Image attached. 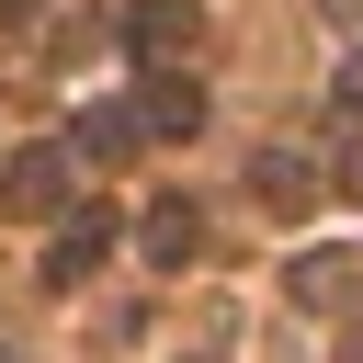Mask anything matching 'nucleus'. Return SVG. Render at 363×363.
<instances>
[{
	"label": "nucleus",
	"mask_w": 363,
	"mask_h": 363,
	"mask_svg": "<svg viewBox=\"0 0 363 363\" xmlns=\"http://www.w3.org/2000/svg\"><path fill=\"white\" fill-rule=\"evenodd\" d=\"M102 250H113V216L91 204V216H68V227H57V250H45V284H79Z\"/></svg>",
	"instance_id": "1"
},
{
	"label": "nucleus",
	"mask_w": 363,
	"mask_h": 363,
	"mask_svg": "<svg viewBox=\"0 0 363 363\" xmlns=\"http://www.w3.org/2000/svg\"><path fill=\"white\" fill-rule=\"evenodd\" d=\"M11 204H23V216H57V204H68V159H57V147H23V159H11Z\"/></svg>",
	"instance_id": "2"
},
{
	"label": "nucleus",
	"mask_w": 363,
	"mask_h": 363,
	"mask_svg": "<svg viewBox=\"0 0 363 363\" xmlns=\"http://www.w3.org/2000/svg\"><path fill=\"white\" fill-rule=\"evenodd\" d=\"M182 45H193V11L182 0H147L136 11V57H182Z\"/></svg>",
	"instance_id": "3"
},
{
	"label": "nucleus",
	"mask_w": 363,
	"mask_h": 363,
	"mask_svg": "<svg viewBox=\"0 0 363 363\" xmlns=\"http://www.w3.org/2000/svg\"><path fill=\"white\" fill-rule=\"evenodd\" d=\"M306 193H318V170L272 147V159H261V204H272V216H306Z\"/></svg>",
	"instance_id": "4"
},
{
	"label": "nucleus",
	"mask_w": 363,
	"mask_h": 363,
	"mask_svg": "<svg viewBox=\"0 0 363 363\" xmlns=\"http://www.w3.org/2000/svg\"><path fill=\"white\" fill-rule=\"evenodd\" d=\"M352 272H363V261H340V250H306V261H295V295H306V306H340V295H352Z\"/></svg>",
	"instance_id": "5"
},
{
	"label": "nucleus",
	"mask_w": 363,
	"mask_h": 363,
	"mask_svg": "<svg viewBox=\"0 0 363 363\" xmlns=\"http://www.w3.org/2000/svg\"><path fill=\"white\" fill-rule=\"evenodd\" d=\"M136 125H147V136H193V125H204V102H193V91H182V79H159V91H147V113H136Z\"/></svg>",
	"instance_id": "6"
},
{
	"label": "nucleus",
	"mask_w": 363,
	"mask_h": 363,
	"mask_svg": "<svg viewBox=\"0 0 363 363\" xmlns=\"http://www.w3.org/2000/svg\"><path fill=\"white\" fill-rule=\"evenodd\" d=\"M193 238H204L193 204H159V216H147V261H193Z\"/></svg>",
	"instance_id": "7"
},
{
	"label": "nucleus",
	"mask_w": 363,
	"mask_h": 363,
	"mask_svg": "<svg viewBox=\"0 0 363 363\" xmlns=\"http://www.w3.org/2000/svg\"><path fill=\"white\" fill-rule=\"evenodd\" d=\"M136 136H147V125H136V113H91V125H79V147H102V159H125V147H136Z\"/></svg>",
	"instance_id": "8"
},
{
	"label": "nucleus",
	"mask_w": 363,
	"mask_h": 363,
	"mask_svg": "<svg viewBox=\"0 0 363 363\" xmlns=\"http://www.w3.org/2000/svg\"><path fill=\"white\" fill-rule=\"evenodd\" d=\"M340 113H352V125H363V57H352V68H340Z\"/></svg>",
	"instance_id": "9"
},
{
	"label": "nucleus",
	"mask_w": 363,
	"mask_h": 363,
	"mask_svg": "<svg viewBox=\"0 0 363 363\" xmlns=\"http://www.w3.org/2000/svg\"><path fill=\"white\" fill-rule=\"evenodd\" d=\"M340 193H352V204H363V147H352V159H340Z\"/></svg>",
	"instance_id": "10"
}]
</instances>
